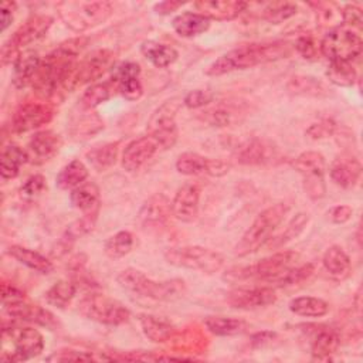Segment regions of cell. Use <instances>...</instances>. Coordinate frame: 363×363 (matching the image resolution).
<instances>
[{
  "mask_svg": "<svg viewBox=\"0 0 363 363\" xmlns=\"http://www.w3.org/2000/svg\"><path fill=\"white\" fill-rule=\"evenodd\" d=\"M86 44V37L69 38L41 60L40 68L31 82L37 96L45 99L54 96L60 89H67L68 81L78 65L77 57Z\"/></svg>",
  "mask_w": 363,
  "mask_h": 363,
  "instance_id": "6da1fadb",
  "label": "cell"
},
{
  "mask_svg": "<svg viewBox=\"0 0 363 363\" xmlns=\"http://www.w3.org/2000/svg\"><path fill=\"white\" fill-rule=\"evenodd\" d=\"M292 48L294 45L288 41L242 44L213 61L206 69V74L218 77L235 69H245L259 64L278 61L291 55Z\"/></svg>",
  "mask_w": 363,
  "mask_h": 363,
  "instance_id": "7a4b0ae2",
  "label": "cell"
},
{
  "mask_svg": "<svg viewBox=\"0 0 363 363\" xmlns=\"http://www.w3.org/2000/svg\"><path fill=\"white\" fill-rule=\"evenodd\" d=\"M116 281L119 286L126 292L157 302L174 301L180 298L186 291V285L182 279L155 281L135 268H126L121 271L116 277Z\"/></svg>",
  "mask_w": 363,
  "mask_h": 363,
  "instance_id": "3957f363",
  "label": "cell"
},
{
  "mask_svg": "<svg viewBox=\"0 0 363 363\" xmlns=\"http://www.w3.org/2000/svg\"><path fill=\"white\" fill-rule=\"evenodd\" d=\"M299 259V254L292 250L278 251L269 257L259 259L252 265H240L231 267L223 275L225 281L240 282L248 279H261V281H277L285 272H288L292 267L296 265Z\"/></svg>",
  "mask_w": 363,
  "mask_h": 363,
  "instance_id": "277c9868",
  "label": "cell"
},
{
  "mask_svg": "<svg viewBox=\"0 0 363 363\" xmlns=\"http://www.w3.org/2000/svg\"><path fill=\"white\" fill-rule=\"evenodd\" d=\"M288 210L285 203H277L262 210L237 242L234 254L237 257H247L265 245L277 227L284 221Z\"/></svg>",
  "mask_w": 363,
  "mask_h": 363,
  "instance_id": "5b68a950",
  "label": "cell"
},
{
  "mask_svg": "<svg viewBox=\"0 0 363 363\" xmlns=\"http://www.w3.org/2000/svg\"><path fill=\"white\" fill-rule=\"evenodd\" d=\"M57 11L64 24L72 31L82 33L105 23L113 7L109 1H61Z\"/></svg>",
  "mask_w": 363,
  "mask_h": 363,
  "instance_id": "8992f818",
  "label": "cell"
},
{
  "mask_svg": "<svg viewBox=\"0 0 363 363\" xmlns=\"http://www.w3.org/2000/svg\"><path fill=\"white\" fill-rule=\"evenodd\" d=\"M44 349L43 335L30 326H3L1 360L24 362L38 356Z\"/></svg>",
  "mask_w": 363,
  "mask_h": 363,
  "instance_id": "52a82bcc",
  "label": "cell"
},
{
  "mask_svg": "<svg viewBox=\"0 0 363 363\" xmlns=\"http://www.w3.org/2000/svg\"><path fill=\"white\" fill-rule=\"evenodd\" d=\"M163 255L170 265L200 271L203 274L218 272L224 265V257L220 252L199 245L169 247L164 250Z\"/></svg>",
  "mask_w": 363,
  "mask_h": 363,
  "instance_id": "ba28073f",
  "label": "cell"
},
{
  "mask_svg": "<svg viewBox=\"0 0 363 363\" xmlns=\"http://www.w3.org/2000/svg\"><path fill=\"white\" fill-rule=\"evenodd\" d=\"M78 312L98 323L118 326L129 320V309L119 301L99 292L86 294L78 303Z\"/></svg>",
  "mask_w": 363,
  "mask_h": 363,
  "instance_id": "9c48e42d",
  "label": "cell"
},
{
  "mask_svg": "<svg viewBox=\"0 0 363 363\" xmlns=\"http://www.w3.org/2000/svg\"><path fill=\"white\" fill-rule=\"evenodd\" d=\"M363 41L356 30L336 26L320 40V52L329 61H350L360 55Z\"/></svg>",
  "mask_w": 363,
  "mask_h": 363,
  "instance_id": "30bf717a",
  "label": "cell"
},
{
  "mask_svg": "<svg viewBox=\"0 0 363 363\" xmlns=\"http://www.w3.org/2000/svg\"><path fill=\"white\" fill-rule=\"evenodd\" d=\"M52 26V17L47 14H37L30 17L23 26H20L13 35L1 47V62L3 65L14 62V60L21 52V48L30 45L31 43L40 40L47 34Z\"/></svg>",
  "mask_w": 363,
  "mask_h": 363,
  "instance_id": "8fae6325",
  "label": "cell"
},
{
  "mask_svg": "<svg viewBox=\"0 0 363 363\" xmlns=\"http://www.w3.org/2000/svg\"><path fill=\"white\" fill-rule=\"evenodd\" d=\"M295 170L302 176L303 190L312 200H320L326 194L325 157L315 150H306L294 160Z\"/></svg>",
  "mask_w": 363,
  "mask_h": 363,
  "instance_id": "7c38bea8",
  "label": "cell"
},
{
  "mask_svg": "<svg viewBox=\"0 0 363 363\" xmlns=\"http://www.w3.org/2000/svg\"><path fill=\"white\" fill-rule=\"evenodd\" d=\"M183 105L182 98H172L163 102L150 116L147 122L149 135L159 143L162 149L172 147L179 136L176 126V113Z\"/></svg>",
  "mask_w": 363,
  "mask_h": 363,
  "instance_id": "4fadbf2b",
  "label": "cell"
},
{
  "mask_svg": "<svg viewBox=\"0 0 363 363\" xmlns=\"http://www.w3.org/2000/svg\"><path fill=\"white\" fill-rule=\"evenodd\" d=\"M115 55L111 50L102 48L86 55L81 62H78L74 74L71 75L67 89L72 91L78 86L91 84L99 79L113 65Z\"/></svg>",
  "mask_w": 363,
  "mask_h": 363,
  "instance_id": "5bb4252c",
  "label": "cell"
},
{
  "mask_svg": "<svg viewBox=\"0 0 363 363\" xmlns=\"http://www.w3.org/2000/svg\"><path fill=\"white\" fill-rule=\"evenodd\" d=\"M54 116V108L45 102H26L20 105L10 121V128L16 133L28 132L48 123Z\"/></svg>",
  "mask_w": 363,
  "mask_h": 363,
  "instance_id": "9a60e30c",
  "label": "cell"
},
{
  "mask_svg": "<svg viewBox=\"0 0 363 363\" xmlns=\"http://www.w3.org/2000/svg\"><path fill=\"white\" fill-rule=\"evenodd\" d=\"M277 301V294L271 286L235 288L225 296V302L235 309H258Z\"/></svg>",
  "mask_w": 363,
  "mask_h": 363,
  "instance_id": "2e32d148",
  "label": "cell"
},
{
  "mask_svg": "<svg viewBox=\"0 0 363 363\" xmlns=\"http://www.w3.org/2000/svg\"><path fill=\"white\" fill-rule=\"evenodd\" d=\"M160 149L159 143L150 136L138 138L126 145L122 153V167L128 172L139 170Z\"/></svg>",
  "mask_w": 363,
  "mask_h": 363,
  "instance_id": "e0dca14e",
  "label": "cell"
},
{
  "mask_svg": "<svg viewBox=\"0 0 363 363\" xmlns=\"http://www.w3.org/2000/svg\"><path fill=\"white\" fill-rule=\"evenodd\" d=\"M200 189L193 183L183 184L170 201L172 216L183 223H191L199 216Z\"/></svg>",
  "mask_w": 363,
  "mask_h": 363,
  "instance_id": "ac0fdd59",
  "label": "cell"
},
{
  "mask_svg": "<svg viewBox=\"0 0 363 363\" xmlns=\"http://www.w3.org/2000/svg\"><path fill=\"white\" fill-rule=\"evenodd\" d=\"M62 146V139L58 133L52 130L35 132L28 142V162L35 164L45 163L51 160Z\"/></svg>",
  "mask_w": 363,
  "mask_h": 363,
  "instance_id": "d6986e66",
  "label": "cell"
},
{
  "mask_svg": "<svg viewBox=\"0 0 363 363\" xmlns=\"http://www.w3.org/2000/svg\"><path fill=\"white\" fill-rule=\"evenodd\" d=\"M3 306H4L6 312L14 319H20V320L35 323V325L45 326V328L58 326V320L55 319L54 313H51L48 309H45L40 305L30 303L26 299L10 302Z\"/></svg>",
  "mask_w": 363,
  "mask_h": 363,
  "instance_id": "ffe728a7",
  "label": "cell"
},
{
  "mask_svg": "<svg viewBox=\"0 0 363 363\" xmlns=\"http://www.w3.org/2000/svg\"><path fill=\"white\" fill-rule=\"evenodd\" d=\"M172 216V206L166 196L155 194L142 206L138 220L143 228H160L166 225Z\"/></svg>",
  "mask_w": 363,
  "mask_h": 363,
  "instance_id": "44dd1931",
  "label": "cell"
},
{
  "mask_svg": "<svg viewBox=\"0 0 363 363\" xmlns=\"http://www.w3.org/2000/svg\"><path fill=\"white\" fill-rule=\"evenodd\" d=\"M247 6L245 1L238 0H200L194 3L199 14L217 21L234 20L247 9Z\"/></svg>",
  "mask_w": 363,
  "mask_h": 363,
  "instance_id": "7402d4cb",
  "label": "cell"
},
{
  "mask_svg": "<svg viewBox=\"0 0 363 363\" xmlns=\"http://www.w3.org/2000/svg\"><path fill=\"white\" fill-rule=\"evenodd\" d=\"M360 173H362V164L359 159L350 155L337 156L329 167V176L332 182L343 189L353 187L359 180Z\"/></svg>",
  "mask_w": 363,
  "mask_h": 363,
  "instance_id": "603a6c76",
  "label": "cell"
},
{
  "mask_svg": "<svg viewBox=\"0 0 363 363\" xmlns=\"http://www.w3.org/2000/svg\"><path fill=\"white\" fill-rule=\"evenodd\" d=\"M40 64L41 58L37 51L27 50L20 52L13 62V84L17 88H24L31 84L40 68Z\"/></svg>",
  "mask_w": 363,
  "mask_h": 363,
  "instance_id": "cb8c5ba5",
  "label": "cell"
},
{
  "mask_svg": "<svg viewBox=\"0 0 363 363\" xmlns=\"http://www.w3.org/2000/svg\"><path fill=\"white\" fill-rule=\"evenodd\" d=\"M274 156L272 147L257 138L242 142L235 150V159L241 164H261L271 160Z\"/></svg>",
  "mask_w": 363,
  "mask_h": 363,
  "instance_id": "d4e9b609",
  "label": "cell"
},
{
  "mask_svg": "<svg viewBox=\"0 0 363 363\" xmlns=\"http://www.w3.org/2000/svg\"><path fill=\"white\" fill-rule=\"evenodd\" d=\"M138 319L145 336L155 343L167 342L176 335V328L164 318L149 313H140Z\"/></svg>",
  "mask_w": 363,
  "mask_h": 363,
  "instance_id": "484cf974",
  "label": "cell"
},
{
  "mask_svg": "<svg viewBox=\"0 0 363 363\" xmlns=\"http://www.w3.org/2000/svg\"><path fill=\"white\" fill-rule=\"evenodd\" d=\"M69 200L75 208L84 214H98L99 189L92 182H84L69 193Z\"/></svg>",
  "mask_w": 363,
  "mask_h": 363,
  "instance_id": "4316f807",
  "label": "cell"
},
{
  "mask_svg": "<svg viewBox=\"0 0 363 363\" xmlns=\"http://www.w3.org/2000/svg\"><path fill=\"white\" fill-rule=\"evenodd\" d=\"M173 30L184 38H191L206 33L210 28V20L194 11H184L172 21Z\"/></svg>",
  "mask_w": 363,
  "mask_h": 363,
  "instance_id": "83f0119b",
  "label": "cell"
},
{
  "mask_svg": "<svg viewBox=\"0 0 363 363\" xmlns=\"http://www.w3.org/2000/svg\"><path fill=\"white\" fill-rule=\"evenodd\" d=\"M340 345V337L333 329H319L311 340V354L315 360H329L336 353Z\"/></svg>",
  "mask_w": 363,
  "mask_h": 363,
  "instance_id": "f1b7e54d",
  "label": "cell"
},
{
  "mask_svg": "<svg viewBox=\"0 0 363 363\" xmlns=\"http://www.w3.org/2000/svg\"><path fill=\"white\" fill-rule=\"evenodd\" d=\"M322 264L325 269L336 279H345L352 271L350 258L346 251L339 245H332L325 251L322 257Z\"/></svg>",
  "mask_w": 363,
  "mask_h": 363,
  "instance_id": "f546056e",
  "label": "cell"
},
{
  "mask_svg": "<svg viewBox=\"0 0 363 363\" xmlns=\"http://www.w3.org/2000/svg\"><path fill=\"white\" fill-rule=\"evenodd\" d=\"M286 89L291 94L302 95V96L323 98L329 95V88L322 81L311 75H294L288 81Z\"/></svg>",
  "mask_w": 363,
  "mask_h": 363,
  "instance_id": "4dcf8cb0",
  "label": "cell"
},
{
  "mask_svg": "<svg viewBox=\"0 0 363 363\" xmlns=\"http://www.w3.org/2000/svg\"><path fill=\"white\" fill-rule=\"evenodd\" d=\"M28 162V153L23 147L10 143L3 147L1 159H0V173L3 179H14L21 164Z\"/></svg>",
  "mask_w": 363,
  "mask_h": 363,
  "instance_id": "1f68e13d",
  "label": "cell"
},
{
  "mask_svg": "<svg viewBox=\"0 0 363 363\" xmlns=\"http://www.w3.org/2000/svg\"><path fill=\"white\" fill-rule=\"evenodd\" d=\"M9 254L17 259L20 264L28 267L30 269L40 274H50L52 271V262L41 255L40 252L30 250L23 245H11L9 247Z\"/></svg>",
  "mask_w": 363,
  "mask_h": 363,
  "instance_id": "d6a6232c",
  "label": "cell"
},
{
  "mask_svg": "<svg viewBox=\"0 0 363 363\" xmlns=\"http://www.w3.org/2000/svg\"><path fill=\"white\" fill-rule=\"evenodd\" d=\"M140 52L157 68H166L172 65L179 57L177 51L172 45L157 41H145L140 45Z\"/></svg>",
  "mask_w": 363,
  "mask_h": 363,
  "instance_id": "836d02e7",
  "label": "cell"
},
{
  "mask_svg": "<svg viewBox=\"0 0 363 363\" xmlns=\"http://www.w3.org/2000/svg\"><path fill=\"white\" fill-rule=\"evenodd\" d=\"M118 153H119V142H109V143H104L101 146L92 147L91 150L86 152L85 156L89 164L95 170L104 172L115 164L118 159Z\"/></svg>",
  "mask_w": 363,
  "mask_h": 363,
  "instance_id": "e575fe53",
  "label": "cell"
},
{
  "mask_svg": "<svg viewBox=\"0 0 363 363\" xmlns=\"http://www.w3.org/2000/svg\"><path fill=\"white\" fill-rule=\"evenodd\" d=\"M289 311L305 318H322L329 312V303L316 296H298L289 302Z\"/></svg>",
  "mask_w": 363,
  "mask_h": 363,
  "instance_id": "d590c367",
  "label": "cell"
},
{
  "mask_svg": "<svg viewBox=\"0 0 363 363\" xmlns=\"http://www.w3.org/2000/svg\"><path fill=\"white\" fill-rule=\"evenodd\" d=\"M88 177V167L78 159L71 160L65 164L57 176V186L61 190H72L82 184Z\"/></svg>",
  "mask_w": 363,
  "mask_h": 363,
  "instance_id": "8d00e7d4",
  "label": "cell"
},
{
  "mask_svg": "<svg viewBox=\"0 0 363 363\" xmlns=\"http://www.w3.org/2000/svg\"><path fill=\"white\" fill-rule=\"evenodd\" d=\"M204 325L207 330L216 336H234L247 329V323L242 319L230 316H208Z\"/></svg>",
  "mask_w": 363,
  "mask_h": 363,
  "instance_id": "74e56055",
  "label": "cell"
},
{
  "mask_svg": "<svg viewBox=\"0 0 363 363\" xmlns=\"http://www.w3.org/2000/svg\"><path fill=\"white\" fill-rule=\"evenodd\" d=\"M75 294H77V284L74 281L60 279L47 289V292L44 294V298L47 303L62 309L72 301Z\"/></svg>",
  "mask_w": 363,
  "mask_h": 363,
  "instance_id": "f35d334b",
  "label": "cell"
},
{
  "mask_svg": "<svg viewBox=\"0 0 363 363\" xmlns=\"http://www.w3.org/2000/svg\"><path fill=\"white\" fill-rule=\"evenodd\" d=\"M133 245H135V238H133L132 233L118 231L116 234L111 235L105 241L104 250H105V254L109 258L118 259V258H122V257L128 255L132 251Z\"/></svg>",
  "mask_w": 363,
  "mask_h": 363,
  "instance_id": "ab89813d",
  "label": "cell"
},
{
  "mask_svg": "<svg viewBox=\"0 0 363 363\" xmlns=\"http://www.w3.org/2000/svg\"><path fill=\"white\" fill-rule=\"evenodd\" d=\"M326 77L337 86H352L356 81V69L350 61H330Z\"/></svg>",
  "mask_w": 363,
  "mask_h": 363,
  "instance_id": "60d3db41",
  "label": "cell"
},
{
  "mask_svg": "<svg viewBox=\"0 0 363 363\" xmlns=\"http://www.w3.org/2000/svg\"><path fill=\"white\" fill-rule=\"evenodd\" d=\"M308 221H309V217H308L306 213H298V214L288 223L286 228H285L281 234H278L277 237L269 238V241L267 242L268 247L279 248V247H282L284 244L289 242L291 240L296 238V237L305 230Z\"/></svg>",
  "mask_w": 363,
  "mask_h": 363,
  "instance_id": "b9f144b4",
  "label": "cell"
},
{
  "mask_svg": "<svg viewBox=\"0 0 363 363\" xmlns=\"http://www.w3.org/2000/svg\"><path fill=\"white\" fill-rule=\"evenodd\" d=\"M207 159L194 152H184L176 160V169L184 176L204 174L207 170Z\"/></svg>",
  "mask_w": 363,
  "mask_h": 363,
  "instance_id": "7bdbcfd3",
  "label": "cell"
},
{
  "mask_svg": "<svg viewBox=\"0 0 363 363\" xmlns=\"http://www.w3.org/2000/svg\"><path fill=\"white\" fill-rule=\"evenodd\" d=\"M112 82H98V84H92L89 88H86V91L82 94L81 96V106L85 109H94L98 105H101L102 102L108 101L112 95ZM115 86V85H113Z\"/></svg>",
  "mask_w": 363,
  "mask_h": 363,
  "instance_id": "ee69618b",
  "label": "cell"
},
{
  "mask_svg": "<svg viewBox=\"0 0 363 363\" xmlns=\"http://www.w3.org/2000/svg\"><path fill=\"white\" fill-rule=\"evenodd\" d=\"M104 128L102 119L96 113H85L71 125V135L75 139H86Z\"/></svg>",
  "mask_w": 363,
  "mask_h": 363,
  "instance_id": "f6af8a7d",
  "label": "cell"
},
{
  "mask_svg": "<svg viewBox=\"0 0 363 363\" xmlns=\"http://www.w3.org/2000/svg\"><path fill=\"white\" fill-rule=\"evenodd\" d=\"M238 111L234 109L230 105H217L214 108L207 109L206 112H203L201 118L210 123L211 126H217V128H224V126H230L233 125L238 116H237Z\"/></svg>",
  "mask_w": 363,
  "mask_h": 363,
  "instance_id": "bcb514c9",
  "label": "cell"
},
{
  "mask_svg": "<svg viewBox=\"0 0 363 363\" xmlns=\"http://www.w3.org/2000/svg\"><path fill=\"white\" fill-rule=\"evenodd\" d=\"M315 272V265L312 262L299 265V267H292L288 272H285L282 277H279L275 284L279 286H288V285H298L303 281H308Z\"/></svg>",
  "mask_w": 363,
  "mask_h": 363,
  "instance_id": "7dc6e473",
  "label": "cell"
},
{
  "mask_svg": "<svg viewBox=\"0 0 363 363\" xmlns=\"http://www.w3.org/2000/svg\"><path fill=\"white\" fill-rule=\"evenodd\" d=\"M296 11H298V9L292 3H275V4H269L264 10L262 16L271 24H281L285 20L294 17L296 14Z\"/></svg>",
  "mask_w": 363,
  "mask_h": 363,
  "instance_id": "c3c4849f",
  "label": "cell"
},
{
  "mask_svg": "<svg viewBox=\"0 0 363 363\" xmlns=\"http://www.w3.org/2000/svg\"><path fill=\"white\" fill-rule=\"evenodd\" d=\"M50 362H91V360H104L102 356H96L92 352H82L74 349H64L54 352L50 357Z\"/></svg>",
  "mask_w": 363,
  "mask_h": 363,
  "instance_id": "681fc988",
  "label": "cell"
},
{
  "mask_svg": "<svg viewBox=\"0 0 363 363\" xmlns=\"http://www.w3.org/2000/svg\"><path fill=\"white\" fill-rule=\"evenodd\" d=\"M294 48L305 58V60H316L319 58L320 52V41H318L312 35H301L295 44Z\"/></svg>",
  "mask_w": 363,
  "mask_h": 363,
  "instance_id": "f907efd6",
  "label": "cell"
},
{
  "mask_svg": "<svg viewBox=\"0 0 363 363\" xmlns=\"http://www.w3.org/2000/svg\"><path fill=\"white\" fill-rule=\"evenodd\" d=\"M116 86V89L119 91V94L128 99V101H138L142 94H143V86L140 84L139 77L138 78H128V79H122L116 84H113Z\"/></svg>",
  "mask_w": 363,
  "mask_h": 363,
  "instance_id": "816d5d0a",
  "label": "cell"
},
{
  "mask_svg": "<svg viewBox=\"0 0 363 363\" xmlns=\"http://www.w3.org/2000/svg\"><path fill=\"white\" fill-rule=\"evenodd\" d=\"M214 99V95L208 89H193L183 96V105L190 109H199L208 105Z\"/></svg>",
  "mask_w": 363,
  "mask_h": 363,
  "instance_id": "f5cc1de1",
  "label": "cell"
},
{
  "mask_svg": "<svg viewBox=\"0 0 363 363\" xmlns=\"http://www.w3.org/2000/svg\"><path fill=\"white\" fill-rule=\"evenodd\" d=\"M342 13V26H346L352 30H360L362 24H363V16H362V10L354 6V4H347L345 6V9L340 11Z\"/></svg>",
  "mask_w": 363,
  "mask_h": 363,
  "instance_id": "db71d44e",
  "label": "cell"
},
{
  "mask_svg": "<svg viewBox=\"0 0 363 363\" xmlns=\"http://www.w3.org/2000/svg\"><path fill=\"white\" fill-rule=\"evenodd\" d=\"M140 75V67L138 62L133 61H126L119 64L112 75V84H116L122 79H128V78H138Z\"/></svg>",
  "mask_w": 363,
  "mask_h": 363,
  "instance_id": "11a10c76",
  "label": "cell"
},
{
  "mask_svg": "<svg viewBox=\"0 0 363 363\" xmlns=\"http://www.w3.org/2000/svg\"><path fill=\"white\" fill-rule=\"evenodd\" d=\"M44 189H45V177L43 174H34L26 180V183L20 189V193L26 199H33L38 196Z\"/></svg>",
  "mask_w": 363,
  "mask_h": 363,
  "instance_id": "9f6ffc18",
  "label": "cell"
},
{
  "mask_svg": "<svg viewBox=\"0 0 363 363\" xmlns=\"http://www.w3.org/2000/svg\"><path fill=\"white\" fill-rule=\"evenodd\" d=\"M333 132H335V123L332 121H322L318 123H312L306 129V133L312 139H325L333 135Z\"/></svg>",
  "mask_w": 363,
  "mask_h": 363,
  "instance_id": "6f0895ef",
  "label": "cell"
},
{
  "mask_svg": "<svg viewBox=\"0 0 363 363\" xmlns=\"http://www.w3.org/2000/svg\"><path fill=\"white\" fill-rule=\"evenodd\" d=\"M352 214H353V208H352L350 206H347V204L335 206V207L329 208L328 213H326L328 218H329L332 223H335V224H343V223L349 221L350 217H352Z\"/></svg>",
  "mask_w": 363,
  "mask_h": 363,
  "instance_id": "680465c9",
  "label": "cell"
},
{
  "mask_svg": "<svg viewBox=\"0 0 363 363\" xmlns=\"http://www.w3.org/2000/svg\"><path fill=\"white\" fill-rule=\"evenodd\" d=\"M14 11H16V3L14 1H1L0 6V30L6 31L7 27L11 24L14 18Z\"/></svg>",
  "mask_w": 363,
  "mask_h": 363,
  "instance_id": "91938a15",
  "label": "cell"
},
{
  "mask_svg": "<svg viewBox=\"0 0 363 363\" xmlns=\"http://www.w3.org/2000/svg\"><path fill=\"white\" fill-rule=\"evenodd\" d=\"M26 295L21 289H18L17 286L3 282L1 284V299H3V305L10 303V302H16V301H21L24 299Z\"/></svg>",
  "mask_w": 363,
  "mask_h": 363,
  "instance_id": "94428289",
  "label": "cell"
},
{
  "mask_svg": "<svg viewBox=\"0 0 363 363\" xmlns=\"http://www.w3.org/2000/svg\"><path fill=\"white\" fill-rule=\"evenodd\" d=\"M230 170V163L221 160V159H207V170L206 174L208 176H214V177H220L227 174Z\"/></svg>",
  "mask_w": 363,
  "mask_h": 363,
  "instance_id": "6125c7cd",
  "label": "cell"
},
{
  "mask_svg": "<svg viewBox=\"0 0 363 363\" xmlns=\"http://www.w3.org/2000/svg\"><path fill=\"white\" fill-rule=\"evenodd\" d=\"M275 336H277V333H274V332H268V330L258 332L251 336V345L254 347H262V346L271 343L275 339Z\"/></svg>",
  "mask_w": 363,
  "mask_h": 363,
  "instance_id": "be15d7a7",
  "label": "cell"
},
{
  "mask_svg": "<svg viewBox=\"0 0 363 363\" xmlns=\"http://www.w3.org/2000/svg\"><path fill=\"white\" fill-rule=\"evenodd\" d=\"M182 6H183V3H180V1H162L155 6V10L159 14H169V13L176 11Z\"/></svg>",
  "mask_w": 363,
  "mask_h": 363,
  "instance_id": "e7e4bbea",
  "label": "cell"
}]
</instances>
